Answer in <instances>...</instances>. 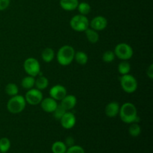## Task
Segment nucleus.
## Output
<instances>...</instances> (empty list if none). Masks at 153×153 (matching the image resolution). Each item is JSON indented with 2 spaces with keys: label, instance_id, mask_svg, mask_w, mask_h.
<instances>
[{
  "label": "nucleus",
  "instance_id": "dca6fc26",
  "mask_svg": "<svg viewBox=\"0 0 153 153\" xmlns=\"http://www.w3.org/2000/svg\"><path fill=\"white\" fill-rule=\"evenodd\" d=\"M55 51L50 47H46L42 51L41 58L45 63H50L55 58Z\"/></svg>",
  "mask_w": 153,
  "mask_h": 153
},
{
  "label": "nucleus",
  "instance_id": "f03ea898",
  "mask_svg": "<svg viewBox=\"0 0 153 153\" xmlns=\"http://www.w3.org/2000/svg\"><path fill=\"white\" fill-rule=\"evenodd\" d=\"M74 48L70 45H64L58 49L57 52V61L61 66H68L74 60L75 56Z\"/></svg>",
  "mask_w": 153,
  "mask_h": 153
},
{
  "label": "nucleus",
  "instance_id": "b1692460",
  "mask_svg": "<svg viewBox=\"0 0 153 153\" xmlns=\"http://www.w3.org/2000/svg\"><path fill=\"white\" fill-rule=\"evenodd\" d=\"M128 133L130 135L134 137H138L141 133V127L137 123H131L129 128H128Z\"/></svg>",
  "mask_w": 153,
  "mask_h": 153
},
{
  "label": "nucleus",
  "instance_id": "cd10ccee",
  "mask_svg": "<svg viewBox=\"0 0 153 153\" xmlns=\"http://www.w3.org/2000/svg\"><path fill=\"white\" fill-rule=\"evenodd\" d=\"M66 112H67V111H66L61 105H58V106H57V108H55V110L52 112V114H53V116L55 118V120H60L61 118L63 117V115H64Z\"/></svg>",
  "mask_w": 153,
  "mask_h": 153
},
{
  "label": "nucleus",
  "instance_id": "9b49d317",
  "mask_svg": "<svg viewBox=\"0 0 153 153\" xmlns=\"http://www.w3.org/2000/svg\"><path fill=\"white\" fill-rule=\"evenodd\" d=\"M108 25V20L105 16H97L91 19L89 26L97 31H103Z\"/></svg>",
  "mask_w": 153,
  "mask_h": 153
},
{
  "label": "nucleus",
  "instance_id": "f257e3e1",
  "mask_svg": "<svg viewBox=\"0 0 153 153\" xmlns=\"http://www.w3.org/2000/svg\"><path fill=\"white\" fill-rule=\"evenodd\" d=\"M120 117L121 120L126 124L137 123L139 117L136 106L131 102H125L120 108Z\"/></svg>",
  "mask_w": 153,
  "mask_h": 153
},
{
  "label": "nucleus",
  "instance_id": "5701e85b",
  "mask_svg": "<svg viewBox=\"0 0 153 153\" xmlns=\"http://www.w3.org/2000/svg\"><path fill=\"white\" fill-rule=\"evenodd\" d=\"M78 10H79V14L84 15V16H87L89 14L91 10V7L88 2L85 1H82V2H79L77 7Z\"/></svg>",
  "mask_w": 153,
  "mask_h": 153
},
{
  "label": "nucleus",
  "instance_id": "7ed1b4c3",
  "mask_svg": "<svg viewBox=\"0 0 153 153\" xmlns=\"http://www.w3.org/2000/svg\"><path fill=\"white\" fill-rule=\"evenodd\" d=\"M26 101L25 97L22 96L17 95L11 97V98L7 101V109L10 114H18L24 111L26 106Z\"/></svg>",
  "mask_w": 153,
  "mask_h": 153
},
{
  "label": "nucleus",
  "instance_id": "7c9ffc66",
  "mask_svg": "<svg viewBox=\"0 0 153 153\" xmlns=\"http://www.w3.org/2000/svg\"><path fill=\"white\" fill-rule=\"evenodd\" d=\"M64 143L66 144V146H68L69 147L71 146H73V145H74V143H75L74 138H73V137H71V136H69V137H67V138H66L65 143Z\"/></svg>",
  "mask_w": 153,
  "mask_h": 153
},
{
  "label": "nucleus",
  "instance_id": "1a4fd4ad",
  "mask_svg": "<svg viewBox=\"0 0 153 153\" xmlns=\"http://www.w3.org/2000/svg\"><path fill=\"white\" fill-rule=\"evenodd\" d=\"M61 126L65 129H71L75 126L76 123V117L72 112L67 111L60 120Z\"/></svg>",
  "mask_w": 153,
  "mask_h": 153
},
{
  "label": "nucleus",
  "instance_id": "412c9836",
  "mask_svg": "<svg viewBox=\"0 0 153 153\" xmlns=\"http://www.w3.org/2000/svg\"><path fill=\"white\" fill-rule=\"evenodd\" d=\"M67 147L62 141H55L52 145V153H66Z\"/></svg>",
  "mask_w": 153,
  "mask_h": 153
},
{
  "label": "nucleus",
  "instance_id": "a878e982",
  "mask_svg": "<svg viewBox=\"0 0 153 153\" xmlns=\"http://www.w3.org/2000/svg\"><path fill=\"white\" fill-rule=\"evenodd\" d=\"M10 148V140L7 137L0 139V152L6 153Z\"/></svg>",
  "mask_w": 153,
  "mask_h": 153
},
{
  "label": "nucleus",
  "instance_id": "423d86ee",
  "mask_svg": "<svg viewBox=\"0 0 153 153\" xmlns=\"http://www.w3.org/2000/svg\"><path fill=\"white\" fill-rule=\"evenodd\" d=\"M114 52L115 56L122 61H128L132 58L134 51L129 44L126 43H120L117 45L114 48Z\"/></svg>",
  "mask_w": 153,
  "mask_h": 153
},
{
  "label": "nucleus",
  "instance_id": "2eb2a0df",
  "mask_svg": "<svg viewBox=\"0 0 153 153\" xmlns=\"http://www.w3.org/2000/svg\"><path fill=\"white\" fill-rule=\"evenodd\" d=\"M79 0H60V6L66 11H73L77 9Z\"/></svg>",
  "mask_w": 153,
  "mask_h": 153
},
{
  "label": "nucleus",
  "instance_id": "393cba45",
  "mask_svg": "<svg viewBox=\"0 0 153 153\" xmlns=\"http://www.w3.org/2000/svg\"><path fill=\"white\" fill-rule=\"evenodd\" d=\"M5 93L10 97H13L19 94V88L14 83H8L5 87Z\"/></svg>",
  "mask_w": 153,
  "mask_h": 153
},
{
  "label": "nucleus",
  "instance_id": "9d476101",
  "mask_svg": "<svg viewBox=\"0 0 153 153\" xmlns=\"http://www.w3.org/2000/svg\"><path fill=\"white\" fill-rule=\"evenodd\" d=\"M67 94V91L66 88L61 85H54L49 90V96H50V97L56 100L57 102L61 101Z\"/></svg>",
  "mask_w": 153,
  "mask_h": 153
},
{
  "label": "nucleus",
  "instance_id": "0eeeda50",
  "mask_svg": "<svg viewBox=\"0 0 153 153\" xmlns=\"http://www.w3.org/2000/svg\"><path fill=\"white\" fill-rule=\"evenodd\" d=\"M23 68L28 76L36 77L40 73V64L34 58H28L23 63Z\"/></svg>",
  "mask_w": 153,
  "mask_h": 153
},
{
  "label": "nucleus",
  "instance_id": "2f4dec72",
  "mask_svg": "<svg viewBox=\"0 0 153 153\" xmlns=\"http://www.w3.org/2000/svg\"><path fill=\"white\" fill-rule=\"evenodd\" d=\"M146 75L150 79H153V64H150L146 69Z\"/></svg>",
  "mask_w": 153,
  "mask_h": 153
},
{
  "label": "nucleus",
  "instance_id": "f8f14e48",
  "mask_svg": "<svg viewBox=\"0 0 153 153\" xmlns=\"http://www.w3.org/2000/svg\"><path fill=\"white\" fill-rule=\"evenodd\" d=\"M40 104L43 111H44L46 113H52L58 105V102L54 99L51 98L50 97L43 99Z\"/></svg>",
  "mask_w": 153,
  "mask_h": 153
},
{
  "label": "nucleus",
  "instance_id": "6e6552de",
  "mask_svg": "<svg viewBox=\"0 0 153 153\" xmlns=\"http://www.w3.org/2000/svg\"><path fill=\"white\" fill-rule=\"evenodd\" d=\"M24 97L26 103L31 105H37L41 102L42 100L43 99L42 91L34 88L28 90Z\"/></svg>",
  "mask_w": 153,
  "mask_h": 153
},
{
  "label": "nucleus",
  "instance_id": "20e7f679",
  "mask_svg": "<svg viewBox=\"0 0 153 153\" xmlns=\"http://www.w3.org/2000/svg\"><path fill=\"white\" fill-rule=\"evenodd\" d=\"M90 21L86 16L77 14L71 18L70 22L72 29L77 32H85L89 28Z\"/></svg>",
  "mask_w": 153,
  "mask_h": 153
},
{
  "label": "nucleus",
  "instance_id": "c756f323",
  "mask_svg": "<svg viewBox=\"0 0 153 153\" xmlns=\"http://www.w3.org/2000/svg\"><path fill=\"white\" fill-rule=\"evenodd\" d=\"M10 0H0V11L7 9L9 7Z\"/></svg>",
  "mask_w": 153,
  "mask_h": 153
},
{
  "label": "nucleus",
  "instance_id": "39448f33",
  "mask_svg": "<svg viewBox=\"0 0 153 153\" xmlns=\"http://www.w3.org/2000/svg\"><path fill=\"white\" fill-rule=\"evenodd\" d=\"M120 86L123 91H124L127 94H133L137 91V86H138L137 79L134 76L129 73L126 75H123L120 79Z\"/></svg>",
  "mask_w": 153,
  "mask_h": 153
},
{
  "label": "nucleus",
  "instance_id": "aec40b11",
  "mask_svg": "<svg viewBox=\"0 0 153 153\" xmlns=\"http://www.w3.org/2000/svg\"><path fill=\"white\" fill-rule=\"evenodd\" d=\"M74 60L80 65H85L88 61V56L83 51H78L75 53Z\"/></svg>",
  "mask_w": 153,
  "mask_h": 153
},
{
  "label": "nucleus",
  "instance_id": "6ab92c4d",
  "mask_svg": "<svg viewBox=\"0 0 153 153\" xmlns=\"http://www.w3.org/2000/svg\"><path fill=\"white\" fill-rule=\"evenodd\" d=\"M34 86L36 88L40 91H43L49 86V80L46 77L43 76H40L37 77V79H35V85Z\"/></svg>",
  "mask_w": 153,
  "mask_h": 153
},
{
  "label": "nucleus",
  "instance_id": "ddd939ff",
  "mask_svg": "<svg viewBox=\"0 0 153 153\" xmlns=\"http://www.w3.org/2000/svg\"><path fill=\"white\" fill-rule=\"evenodd\" d=\"M77 104V98L72 94H67L62 100H61V105L67 111L72 110L76 107Z\"/></svg>",
  "mask_w": 153,
  "mask_h": 153
},
{
  "label": "nucleus",
  "instance_id": "4be33fe9",
  "mask_svg": "<svg viewBox=\"0 0 153 153\" xmlns=\"http://www.w3.org/2000/svg\"><path fill=\"white\" fill-rule=\"evenodd\" d=\"M117 69L120 74H121L122 76L123 75H126L128 74L131 71V65L128 62V61H123L122 62L119 64Z\"/></svg>",
  "mask_w": 153,
  "mask_h": 153
},
{
  "label": "nucleus",
  "instance_id": "f3484780",
  "mask_svg": "<svg viewBox=\"0 0 153 153\" xmlns=\"http://www.w3.org/2000/svg\"><path fill=\"white\" fill-rule=\"evenodd\" d=\"M85 32L87 39L91 43H97L100 40V35L98 34V31H95L93 28H88Z\"/></svg>",
  "mask_w": 153,
  "mask_h": 153
},
{
  "label": "nucleus",
  "instance_id": "a211bd4d",
  "mask_svg": "<svg viewBox=\"0 0 153 153\" xmlns=\"http://www.w3.org/2000/svg\"><path fill=\"white\" fill-rule=\"evenodd\" d=\"M35 85V78L31 76H27L24 77L21 81V86L25 90H30L33 88Z\"/></svg>",
  "mask_w": 153,
  "mask_h": 153
},
{
  "label": "nucleus",
  "instance_id": "4468645a",
  "mask_svg": "<svg viewBox=\"0 0 153 153\" xmlns=\"http://www.w3.org/2000/svg\"><path fill=\"white\" fill-rule=\"evenodd\" d=\"M120 104L117 102L113 101L109 102L105 108V113L107 117L110 118H114L119 114L120 112Z\"/></svg>",
  "mask_w": 153,
  "mask_h": 153
},
{
  "label": "nucleus",
  "instance_id": "bb28decb",
  "mask_svg": "<svg viewBox=\"0 0 153 153\" xmlns=\"http://www.w3.org/2000/svg\"><path fill=\"white\" fill-rule=\"evenodd\" d=\"M115 58V54L114 51L111 50H108L105 52L102 55V61L105 63H111L112 61H114Z\"/></svg>",
  "mask_w": 153,
  "mask_h": 153
},
{
  "label": "nucleus",
  "instance_id": "c85d7f7f",
  "mask_svg": "<svg viewBox=\"0 0 153 153\" xmlns=\"http://www.w3.org/2000/svg\"><path fill=\"white\" fill-rule=\"evenodd\" d=\"M66 153H85V152L82 146L74 144L67 149Z\"/></svg>",
  "mask_w": 153,
  "mask_h": 153
}]
</instances>
